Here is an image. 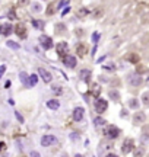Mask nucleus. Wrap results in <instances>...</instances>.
Masks as SVG:
<instances>
[{
  "label": "nucleus",
  "mask_w": 149,
  "mask_h": 157,
  "mask_svg": "<svg viewBox=\"0 0 149 157\" xmlns=\"http://www.w3.org/2000/svg\"><path fill=\"white\" fill-rule=\"evenodd\" d=\"M107 100L105 99H96V102H95V111L98 112V113H102V112L107 111Z\"/></svg>",
  "instance_id": "obj_1"
},
{
  "label": "nucleus",
  "mask_w": 149,
  "mask_h": 157,
  "mask_svg": "<svg viewBox=\"0 0 149 157\" xmlns=\"http://www.w3.org/2000/svg\"><path fill=\"white\" fill-rule=\"evenodd\" d=\"M67 50H69V47L66 42H60V44L56 45V52H57L60 57H63V58L67 55Z\"/></svg>",
  "instance_id": "obj_2"
},
{
  "label": "nucleus",
  "mask_w": 149,
  "mask_h": 157,
  "mask_svg": "<svg viewBox=\"0 0 149 157\" xmlns=\"http://www.w3.org/2000/svg\"><path fill=\"white\" fill-rule=\"evenodd\" d=\"M56 143H57V138L54 135H44L41 138V145L42 147H48V145H53Z\"/></svg>",
  "instance_id": "obj_3"
},
{
  "label": "nucleus",
  "mask_w": 149,
  "mask_h": 157,
  "mask_svg": "<svg viewBox=\"0 0 149 157\" xmlns=\"http://www.w3.org/2000/svg\"><path fill=\"white\" fill-rule=\"evenodd\" d=\"M40 42H41V47H42L44 50H50V48L53 47V41H51V38L47 37V35H41Z\"/></svg>",
  "instance_id": "obj_4"
},
{
  "label": "nucleus",
  "mask_w": 149,
  "mask_h": 157,
  "mask_svg": "<svg viewBox=\"0 0 149 157\" xmlns=\"http://www.w3.org/2000/svg\"><path fill=\"white\" fill-rule=\"evenodd\" d=\"M63 64L66 65L67 68H74V67H76V57H73V55H66V57L63 58Z\"/></svg>",
  "instance_id": "obj_5"
},
{
  "label": "nucleus",
  "mask_w": 149,
  "mask_h": 157,
  "mask_svg": "<svg viewBox=\"0 0 149 157\" xmlns=\"http://www.w3.org/2000/svg\"><path fill=\"white\" fill-rule=\"evenodd\" d=\"M118 134H120V130L117 128V127H108L107 130H105V135L108 138H117L118 137Z\"/></svg>",
  "instance_id": "obj_6"
},
{
  "label": "nucleus",
  "mask_w": 149,
  "mask_h": 157,
  "mask_svg": "<svg viewBox=\"0 0 149 157\" xmlns=\"http://www.w3.org/2000/svg\"><path fill=\"white\" fill-rule=\"evenodd\" d=\"M10 33H12V25H10V23H2V25H0V35L7 37V35H10Z\"/></svg>",
  "instance_id": "obj_7"
},
{
  "label": "nucleus",
  "mask_w": 149,
  "mask_h": 157,
  "mask_svg": "<svg viewBox=\"0 0 149 157\" xmlns=\"http://www.w3.org/2000/svg\"><path fill=\"white\" fill-rule=\"evenodd\" d=\"M38 74H40L41 78H42L45 83H50V82L53 80V76H51V74H50L45 68H40V70H38Z\"/></svg>",
  "instance_id": "obj_8"
},
{
  "label": "nucleus",
  "mask_w": 149,
  "mask_h": 157,
  "mask_svg": "<svg viewBox=\"0 0 149 157\" xmlns=\"http://www.w3.org/2000/svg\"><path fill=\"white\" fill-rule=\"evenodd\" d=\"M83 113H85V109H83V108H81V106L76 108L73 111V119L74 121H81L82 118H83Z\"/></svg>",
  "instance_id": "obj_9"
},
{
  "label": "nucleus",
  "mask_w": 149,
  "mask_h": 157,
  "mask_svg": "<svg viewBox=\"0 0 149 157\" xmlns=\"http://www.w3.org/2000/svg\"><path fill=\"white\" fill-rule=\"evenodd\" d=\"M15 29H16V33H18V37H20V38L22 39H25L27 38V29H25V26L24 25H16V28H15Z\"/></svg>",
  "instance_id": "obj_10"
},
{
  "label": "nucleus",
  "mask_w": 149,
  "mask_h": 157,
  "mask_svg": "<svg viewBox=\"0 0 149 157\" xmlns=\"http://www.w3.org/2000/svg\"><path fill=\"white\" fill-rule=\"evenodd\" d=\"M123 153H130V151L133 150V141H132V140H126V143L123 144Z\"/></svg>",
  "instance_id": "obj_11"
},
{
  "label": "nucleus",
  "mask_w": 149,
  "mask_h": 157,
  "mask_svg": "<svg viewBox=\"0 0 149 157\" xmlns=\"http://www.w3.org/2000/svg\"><path fill=\"white\" fill-rule=\"evenodd\" d=\"M142 83V77L137 76V74H132L130 76V85L132 86H139Z\"/></svg>",
  "instance_id": "obj_12"
},
{
  "label": "nucleus",
  "mask_w": 149,
  "mask_h": 157,
  "mask_svg": "<svg viewBox=\"0 0 149 157\" xmlns=\"http://www.w3.org/2000/svg\"><path fill=\"white\" fill-rule=\"evenodd\" d=\"M38 83V76L37 74H31V76H28V87H32Z\"/></svg>",
  "instance_id": "obj_13"
},
{
  "label": "nucleus",
  "mask_w": 149,
  "mask_h": 157,
  "mask_svg": "<svg viewBox=\"0 0 149 157\" xmlns=\"http://www.w3.org/2000/svg\"><path fill=\"white\" fill-rule=\"evenodd\" d=\"M59 106H60V103H59V100H56V99H51V100H48L47 102V108L53 109V111L59 109Z\"/></svg>",
  "instance_id": "obj_14"
},
{
  "label": "nucleus",
  "mask_w": 149,
  "mask_h": 157,
  "mask_svg": "<svg viewBox=\"0 0 149 157\" xmlns=\"http://www.w3.org/2000/svg\"><path fill=\"white\" fill-rule=\"evenodd\" d=\"M79 76H81V80L88 82L89 77H91V70H82V72L79 73Z\"/></svg>",
  "instance_id": "obj_15"
},
{
  "label": "nucleus",
  "mask_w": 149,
  "mask_h": 157,
  "mask_svg": "<svg viewBox=\"0 0 149 157\" xmlns=\"http://www.w3.org/2000/svg\"><path fill=\"white\" fill-rule=\"evenodd\" d=\"M100 93H101V87H100V85H92V95H94L95 98H98Z\"/></svg>",
  "instance_id": "obj_16"
},
{
  "label": "nucleus",
  "mask_w": 149,
  "mask_h": 157,
  "mask_svg": "<svg viewBox=\"0 0 149 157\" xmlns=\"http://www.w3.org/2000/svg\"><path fill=\"white\" fill-rule=\"evenodd\" d=\"M94 124H95V127H102V125H105V119L101 117H98L94 119Z\"/></svg>",
  "instance_id": "obj_17"
},
{
  "label": "nucleus",
  "mask_w": 149,
  "mask_h": 157,
  "mask_svg": "<svg viewBox=\"0 0 149 157\" xmlns=\"http://www.w3.org/2000/svg\"><path fill=\"white\" fill-rule=\"evenodd\" d=\"M19 78H20V82H22V83H24V85L25 86H28V74L25 72H22L19 74Z\"/></svg>",
  "instance_id": "obj_18"
},
{
  "label": "nucleus",
  "mask_w": 149,
  "mask_h": 157,
  "mask_svg": "<svg viewBox=\"0 0 149 157\" xmlns=\"http://www.w3.org/2000/svg\"><path fill=\"white\" fill-rule=\"evenodd\" d=\"M9 48H12V50H19V45L15 42V41H7V44H6Z\"/></svg>",
  "instance_id": "obj_19"
},
{
  "label": "nucleus",
  "mask_w": 149,
  "mask_h": 157,
  "mask_svg": "<svg viewBox=\"0 0 149 157\" xmlns=\"http://www.w3.org/2000/svg\"><path fill=\"white\" fill-rule=\"evenodd\" d=\"M85 51H86V48H85V45H81V47H78V52H79V55H83L85 54Z\"/></svg>",
  "instance_id": "obj_20"
},
{
  "label": "nucleus",
  "mask_w": 149,
  "mask_h": 157,
  "mask_svg": "<svg viewBox=\"0 0 149 157\" xmlns=\"http://www.w3.org/2000/svg\"><path fill=\"white\" fill-rule=\"evenodd\" d=\"M41 20H32V25L35 26V28H38V29H40V28H42V26H44V23H40Z\"/></svg>",
  "instance_id": "obj_21"
},
{
  "label": "nucleus",
  "mask_w": 149,
  "mask_h": 157,
  "mask_svg": "<svg viewBox=\"0 0 149 157\" xmlns=\"http://www.w3.org/2000/svg\"><path fill=\"white\" fill-rule=\"evenodd\" d=\"M53 90H54V93H57V95H61V93H63V92H61V87L60 86H53Z\"/></svg>",
  "instance_id": "obj_22"
},
{
  "label": "nucleus",
  "mask_w": 149,
  "mask_h": 157,
  "mask_svg": "<svg viewBox=\"0 0 149 157\" xmlns=\"http://www.w3.org/2000/svg\"><path fill=\"white\" fill-rule=\"evenodd\" d=\"M32 7H34V12H41L40 3H34V5H32Z\"/></svg>",
  "instance_id": "obj_23"
},
{
  "label": "nucleus",
  "mask_w": 149,
  "mask_h": 157,
  "mask_svg": "<svg viewBox=\"0 0 149 157\" xmlns=\"http://www.w3.org/2000/svg\"><path fill=\"white\" fill-rule=\"evenodd\" d=\"M98 39H100V33H98V32H95L94 35H92V41H94L95 44H96V42H98Z\"/></svg>",
  "instance_id": "obj_24"
},
{
  "label": "nucleus",
  "mask_w": 149,
  "mask_h": 157,
  "mask_svg": "<svg viewBox=\"0 0 149 157\" xmlns=\"http://www.w3.org/2000/svg\"><path fill=\"white\" fill-rule=\"evenodd\" d=\"M137 103H139V102H137L136 99H132V100H130V108H136Z\"/></svg>",
  "instance_id": "obj_25"
},
{
  "label": "nucleus",
  "mask_w": 149,
  "mask_h": 157,
  "mask_svg": "<svg viewBox=\"0 0 149 157\" xmlns=\"http://www.w3.org/2000/svg\"><path fill=\"white\" fill-rule=\"evenodd\" d=\"M5 72H6V65H0V78L5 74Z\"/></svg>",
  "instance_id": "obj_26"
},
{
  "label": "nucleus",
  "mask_w": 149,
  "mask_h": 157,
  "mask_svg": "<svg viewBox=\"0 0 149 157\" xmlns=\"http://www.w3.org/2000/svg\"><path fill=\"white\" fill-rule=\"evenodd\" d=\"M15 115H16V118H18V119H19L20 122H24V118H22V115H20L19 112H16V113H15Z\"/></svg>",
  "instance_id": "obj_27"
},
{
  "label": "nucleus",
  "mask_w": 149,
  "mask_h": 157,
  "mask_svg": "<svg viewBox=\"0 0 149 157\" xmlns=\"http://www.w3.org/2000/svg\"><path fill=\"white\" fill-rule=\"evenodd\" d=\"M61 6H69V2H60V3H59V7H61Z\"/></svg>",
  "instance_id": "obj_28"
},
{
  "label": "nucleus",
  "mask_w": 149,
  "mask_h": 157,
  "mask_svg": "<svg viewBox=\"0 0 149 157\" xmlns=\"http://www.w3.org/2000/svg\"><path fill=\"white\" fill-rule=\"evenodd\" d=\"M143 103L145 105L148 103V93H145V95H143Z\"/></svg>",
  "instance_id": "obj_29"
},
{
  "label": "nucleus",
  "mask_w": 149,
  "mask_h": 157,
  "mask_svg": "<svg viewBox=\"0 0 149 157\" xmlns=\"http://www.w3.org/2000/svg\"><path fill=\"white\" fill-rule=\"evenodd\" d=\"M31 157H41V156L37 153V151H32V153H31Z\"/></svg>",
  "instance_id": "obj_30"
},
{
  "label": "nucleus",
  "mask_w": 149,
  "mask_h": 157,
  "mask_svg": "<svg viewBox=\"0 0 149 157\" xmlns=\"http://www.w3.org/2000/svg\"><path fill=\"white\" fill-rule=\"evenodd\" d=\"M69 10H70V9H69V6H67L66 9H64V10H63V13H61V16H64V15H66V13H67Z\"/></svg>",
  "instance_id": "obj_31"
},
{
  "label": "nucleus",
  "mask_w": 149,
  "mask_h": 157,
  "mask_svg": "<svg viewBox=\"0 0 149 157\" xmlns=\"http://www.w3.org/2000/svg\"><path fill=\"white\" fill-rule=\"evenodd\" d=\"M70 137H72V140H76V138H78V134H72Z\"/></svg>",
  "instance_id": "obj_32"
},
{
  "label": "nucleus",
  "mask_w": 149,
  "mask_h": 157,
  "mask_svg": "<svg viewBox=\"0 0 149 157\" xmlns=\"http://www.w3.org/2000/svg\"><path fill=\"white\" fill-rule=\"evenodd\" d=\"M3 148H5V144H3V143H2V141H0V151L3 150Z\"/></svg>",
  "instance_id": "obj_33"
},
{
  "label": "nucleus",
  "mask_w": 149,
  "mask_h": 157,
  "mask_svg": "<svg viewBox=\"0 0 149 157\" xmlns=\"http://www.w3.org/2000/svg\"><path fill=\"white\" fill-rule=\"evenodd\" d=\"M107 157H117V156H115L114 153H111V154H108V156H107Z\"/></svg>",
  "instance_id": "obj_34"
},
{
  "label": "nucleus",
  "mask_w": 149,
  "mask_h": 157,
  "mask_svg": "<svg viewBox=\"0 0 149 157\" xmlns=\"http://www.w3.org/2000/svg\"><path fill=\"white\" fill-rule=\"evenodd\" d=\"M74 157H83L82 154H74Z\"/></svg>",
  "instance_id": "obj_35"
},
{
  "label": "nucleus",
  "mask_w": 149,
  "mask_h": 157,
  "mask_svg": "<svg viewBox=\"0 0 149 157\" xmlns=\"http://www.w3.org/2000/svg\"><path fill=\"white\" fill-rule=\"evenodd\" d=\"M63 157H67V156H66V154H64V156H63Z\"/></svg>",
  "instance_id": "obj_36"
}]
</instances>
